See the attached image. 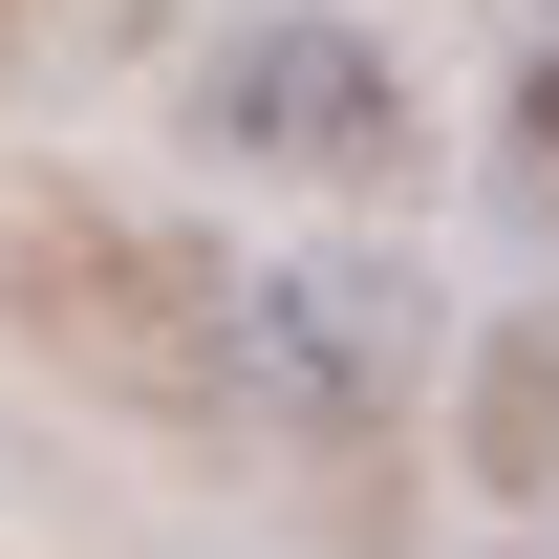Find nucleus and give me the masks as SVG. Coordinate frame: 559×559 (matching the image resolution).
Returning a JSON list of instances; mask_svg holds the SVG:
<instances>
[{
  "mask_svg": "<svg viewBox=\"0 0 559 559\" xmlns=\"http://www.w3.org/2000/svg\"><path fill=\"white\" fill-rule=\"evenodd\" d=\"M194 130L237 151V173L366 194V173H409V66H388L366 22H323V0H280V22H237V44L194 66Z\"/></svg>",
  "mask_w": 559,
  "mask_h": 559,
  "instance_id": "obj_1",
  "label": "nucleus"
},
{
  "mask_svg": "<svg viewBox=\"0 0 559 559\" xmlns=\"http://www.w3.org/2000/svg\"><path fill=\"white\" fill-rule=\"evenodd\" d=\"M516 151H538V173H559V44H538V66H516Z\"/></svg>",
  "mask_w": 559,
  "mask_h": 559,
  "instance_id": "obj_2",
  "label": "nucleus"
}]
</instances>
